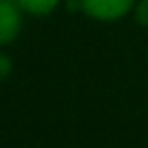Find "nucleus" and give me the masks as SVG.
Here are the masks:
<instances>
[{"label": "nucleus", "instance_id": "obj_5", "mask_svg": "<svg viewBox=\"0 0 148 148\" xmlns=\"http://www.w3.org/2000/svg\"><path fill=\"white\" fill-rule=\"evenodd\" d=\"M9 74H11V59H9L7 55H2V52H0V83H2Z\"/></svg>", "mask_w": 148, "mask_h": 148}, {"label": "nucleus", "instance_id": "obj_1", "mask_svg": "<svg viewBox=\"0 0 148 148\" xmlns=\"http://www.w3.org/2000/svg\"><path fill=\"white\" fill-rule=\"evenodd\" d=\"M135 2L137 0H79V7L96 22H118L133 13Z\"/></svg>", "mask_w": 148, "mask_h": 148}, {"label": "nucleus", "instance_id": "obj_3", "mask_svg": "<svg viewBox=\"0 0 148 148\" xmlns=\"http://www.w3.org/2000/svg\"><path fill=\"white\" fill-rule=\"evenodd\" d=\"M20 9L31 15H48L59 7V0H15Z\"/></svg>", "mask_w": 148, "mask_h": 148}, {"label": "nucleus", "instance_id": "obj_2", "mask_svg": "<svg viewBox=\"0 0 148 148\" xmlns=\"http://www.w3.org/2000/svg\"><path fill=\"white\" fill-rule=\"evenodd\" d=\"M22 31V9L15 0H0V46H7Z\"/></svg>", "mask_w": 148, "mask_h": 148}, {"label": "nucleus", "instance_id": "obj_4", "mask_svg": "<svg viewBox=\"0 0 148 148\" xmlns=\"http://www.w3.org/2000/svg\"><path fill=\"white\" fill-rule=\"evenodd\" d=\"M133 18L139 26L148 28V0H137L133 7Z\"/></svg>", "mask_w": 148, "mask_h": 148}]
</instances>
